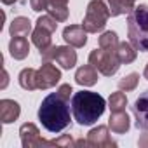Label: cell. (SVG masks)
Here are the masks:
<instances>
[{
    "instance_id": "obj_2",
    "label": "cell",
    "mask_w": 148,
    "mask_h": 148,
    "mask_svg": "<svg viewBox=\"0 0 148 148\" xmlns=\"http://www.w3.org/2000/svg\"><path fill=\"white\" fill-rule=\"evenodd\" d=\"M105 98L92 91H80L71 98V112L80 125H92L105 113Z\"/></svg>"
},
{
    "instance_id": "obj_15",
    "label": "cell",
    "mask_w": 148,
    "mask_h": 148,
    "mask_svg": "<svg viewBox=\"0 0 148 148\" xmlns=\"http://www.w3.org/2000/svg\"><path fill=\"white\" fill-rule=\"evenodd\" d=\"M129 115L122 110V112H112V117H110V122H108V127L112 129V132L115 134H124L127 129H129Z\"/></svg>"
},
{
    "instance_id": "obj_30",
    "label": "cell",
    "mask_w": 148,
    "mask_h": 148,
    "mask_svg": "<svg viewBox=\"0 0 148 148\" xmlns=\"http://www.w3.org/2000/svg\"><path fill=\"white\" fill-rule=\"evenodd\" d=\"M143 75H145V79L148 80V64H146V68H145V71H143Z\"/></svg>"
},
{
    "instance_id": "obj_27",
    "label": "cell",
    "mask_w": 148,
    "mask_h": 148,
    "mask_svg": "<svg viewBox=\"0 0 148 148\" xmlns=\"http://www.w3.org/2000/svg\"><path fill=\"white\" fill-rule=\"evenodd\" d=\"M51 145H59V146H63V145H66V146H70V145H73V141H71V138L70 136H61L59 139H56V141H51Z\"/></svg>"
},
{
    "instance_id": "obj_20",
    "label": "cell",
    "mask_w": 148,
    "mask_h": 148,
    "mask_svg": "<svg viewBox=\"0 0 148 148\" xmlns=\"http://www.w3.org/2000/svg\"><path fill=\"white\" fill-rule=\"evenodd\" d=\"M32 32V23L28 18H16L11 23V35L12 37H28V33Z\"/></svg>"
},
{
    "instance_id": "obj_7",
    "label": "cell",
    "mask_w": 148,
    "mask_h": 148,
    "mask_svg": "<svg viewBox=\"0 0 148 148\" xmlns=\"http://www.w3.org/2000/svg\"><path fill=\"white\" fill-rule=\"evenodd\" d=\"M59 79H61V71L51 61H44V64L40 66V70H37V84H38V89L54 87L59 82Z\"/></svg>"
},
{
    "instance_id": "obj_31",
    "label": "cell",
    "mask_w": 148,
    "mask_h": 148,
    "mask_svg": "<svg viewBox=\"0 0 148 148\" xmlns=\"http://www.w3.org/2000/svg\"><path fill=\"white\" fill-rule=\"evenodd\" d=\"M129 2H132V4H136V0H129Z\"/></svg>"
},
{
    "instance_id": "obj_5",
    "label": "cell",
    "mask_w": 148,
    "mask_h": 148,
    "mask_svg": "<svg viewBox=\"0 0 148 148\" xmlns=\"http://www.w3.org/2000/svg\"><path fill=\"white\" fill-rule=\"evenodd\" d=\"M89 63L105 77H112L113 73H117V70L120 68V61L117 58L115 52L112 51H105V49H94L89 54Z\"/></svg>"
},
{
    "instance_id": "obj_9",
    "label": "cell",
    "mask_w": 148,
    "mask_h": 148,
    "mask_svg": "<svg viewBox=\"0 0 148 148\" xmlns=\"http://www.w3.org/2000/svg\"><path fill=\"white\" fill-rule=\"evenodd\" d=\"M63 38L71 47H84L87 42V32L82 25H70L63 30Z\"/></svg>"
},
{
    "instance_id": "obj_25",
    "label": "cell",
    "mask_w": 148,
    "mask_h": 148,
    "mask_svg": "<svg viewBox=\"0 0 148 148\" xmlns=\"http://www.w3.org/2000/svg\"><path fill=\"white\" fill-rule=\"evenodd\" d=\"M56 92H58L61 98H64V99L70 101V96H71L73 91H71V86H70V84H63V86H59V89H58Z\"/></svg>"
},
{
    "instance_id": "obj_11",
    "label": "cell",
    "mask_w": 148,
    "mask_h": 148,
    "mask_svg": "<svg viewBox=\"0 0 148 148\" xmlns=\"http://www.w3.org/2000/svg\"><path fill=\"white\" fill-rule=\"evenodd\" d=\"M61 68L64 70H70L77 64V52L73 51L71 45H61V47H56L54 51V59Z\"/></svg>"
},
{
    "instance_id": "obj_18",
    "label": "cell",
    "mask_w": 148,
    "mask_h": 148,
    "mask_svg": "<svg viewBox=\"0 0 148 148\" xmlns=\"http://www.w3.org/2000/svg\"><path fill=\"white\" fill-rule=\"evenodd\" d=\"M136 47L131 44V42H120L119 44V47H117V51H115V54H117V58H119V61L120 63H132L134 59H136Z\"/></svg>"
},
{
    "instance_id": "obj_21",
    "label": "cell",
    "mask_w": 148,
    "mask_h": 148,
    "mask_svg": "<svg viewBox=\"0 0 148 148\" xmlns=\"http://www.w3.org/2000/svg\"><path fill=\"white\" fill-rule=\"evenodd\" d=\"M119 38H117V33L115 32H105L101 37H99V47L105 49V51H112L115 52L117 47H119Z\"/></svg>"
},
{
    "instance_id": "obj_1",
    "label": "cell",
    "mask_w": 148,
    "mask_h": 148,
    "mask_svg": "<svg viewBox=\"0 0 148 148\" xmlns=\"http://www.w3.org/2000/svg\"><path fill=\"white\" fill-rule=\"evenodd\" d=\"M68 99L61 98L58 92L49 94L38 108V120L49 132H61L70 125V108Z\"/></svg>"
},
{
    "instance_id": "obj_13",
    "label": "cell",
    "mask_w": 148,
    "mask_h": 148,
    "mask_svg": "<svg viewBox=\"0 0 148 148\" xmlns=\"http://www.w3.org/2000/svg\"><path fill=\"white\" fill-rule=\"evenodd\" d=\"M98 77H99V71L89 63V64H84L77 70L75 73V82L84 86V87H91L98 82Z\"/></svg>"
},
{
    "instance_id": "obj_3",
    "label": "cell",
    "mask_w": 148,
    "mask_h": 148,
    "mask_svg": "<svg viewBox=\"0 0 148 148\" xmlns=\"http://www.w3.org/2000/svg\"><path fill=\"white\" fill-rule=\"evenodd\" d=\"M127 35L129 42L138 49L146 52L148 51V5L134 7L127 16Z\"/></svg>"
},
{
    "instance_id": "obj_22",
    "label": "cell",
    "mask_w": 148,
    "mask_h": 148,
    "mask_svg": "<svg viewBox=\"0 0 148 148\" xmlns=\"http://www.w3.org/2000/svg\"><path fill=\"white\" fill-rule=\"evenodd\" d=\"M110 110L112 112H122L125 110V105H127V96L120 91V92H113L110 96Z\"/></svg>"
},
{
    "instance_id": "obj_28",
    "label": "cell",
    "mask_w": 148,
    "mask_h": 148,
    "mask_svg": "<svg viewBox=\"0 0 148 148\" xmlns=\"http://www.w3.org/2000/svg\"><path fill=\"white\" fill-rule=\"evenodd\" d=\"M138 145H139V146H148V132H145V134L139 138Z\"/></svg>"
},
{
    "instance_id": "obj_14",
    "label": "cell",
    "mask_w": 148,
    "mask_h": 148,
    "mask_svg": "<svg viewBox=\"0 0 148 148\" xmlns=\"http://www.w3.org/2000/svg\"><path fill=\"white\" fill-rule=\"evenodd\" d=\"M21 113V108L16 101L12 99H2L0 101V120L4 124H11L14 122Z\"/></svg>"
},
{
    "instance_id": "obj_16",
    "label": "cell",
    "mask_w": 148,
    "mask_h": 148,
    "mask_svg": "<svg viewBox=\"0 0 148 148\" xmlns=\"http://www.w3.org/2000/svg\"><path fill=\"white\" fill-rule=\"evenodd\" d=\"M9 51L11 56L14 59H25L30 52V44L26 37H12L11 44H9Z\"/></svg>"
},
{
    "instance_id": "obj_8",
    "label": "cell",
    "mask_w": 148,
    "mask_h": 148,
    "mask_svg": "<svg viewBox=\"0 0 148 148\" xmlns=\"http://www.w3.org/2000/svg\"><path fill=\"white\" fill-rule=\"evenodd\" d=\"M132 112L136 115V125H138V129L148 132V91H145L134 101Z\"/></svg>"
},
{
    "instance_id": "obj_17",
    "label": "cell",
    "mask_w": 148,
    "mask_h": 148,
    "mask_svg": "<svg viewBox=\"0 0 148 148\" xmlns=\"http://www.w3.org/2000/svg\"><path fill=\"white\" fill-rule=\"evenodd\" d=\"M103 2L106 4L110 16H120V14L131 12L134 9V4L129 2V0H103Z\"/></svg>"
},
{
    "instance_id": "obj_26",
    "label": "cell",
    "mask_w": 148,
    "mask_h": 148,
    "mask_svg": "<svg viewBox=\"0 0 148 148\" xmlns=\"http://www.w3.org/2000/svg\"><path fill=\"white\" fill-rule=\"evenodd\" d=\"M68 5V0H49V9H63Z\"/></svg>"
},
{
    "instance_id": "obj_19",
    "label": "cell",
    "mask_w": 148,
    "mask_h": 148,
    "mask_svg": "<svg viewBox=\"0 0 148 148\" xmlns=\"http://www.w3.org/2000/svg\"><path fill=\"white\" fill-rule=\"evenodd\" d=\"M19 86L23 89H26V91L38 89V84H37V70L35 68H25L19 73Z\"/></svg>"
},
{
    "instance_id": "obj_6",
    "label": "cell",
    "mask_w": 148,
    "mask_h": 148,
    "mask_svg": "<svg viewBox=\"0 0 148 148\" xmlns=\"http://www.w3.org/2000/svg\"><path fill=\"white\" fill-rule=\"evenodd\" d=\"M56 28H58V21L51 16V14H45V16H40L38 19H37V26H35V30H33V35H32V40H33V44L40 49V52L42 51H45V49H49L52 44H51V35L56 32Z\"/></svg>"
},
{
    "instance_id": "obj_4",
    "label": "cell",
    "mask_w": 148,
    "mask_h": 148,
    "mask_svg": "<svg viewBox=\"0 0 148 148\" xmlns=\"http://www.w3.org/2000/svg\"><path fill=\"white\" fill-rule=\"evenodd\" d=\"M110 18V11L103 0H92L87 5L86 18L82 21V26L87 33H98L106 26V21Z\"/></svg>"
},
{
    "instance_id": "obj_24",
    "label": "cell",
    "mask_w": 148,
    "mask_h": 148,
    "mask_svg": "<svg viewBox=\"0 0 148 148\" xmlns=\"http://www.w3.org/2000/svg\"><path fill=\"white\" fill-rule=\"evenodd\" d=\"M30 5L35 12H42V11H47L49 0H30Z\"/></svg>"
},
{
    "instance_id": "obj_23",
    "label": "cell",
    "mask_w": 148,
    "mask_h": 148,
    "mask_svg": "<svg viewBox=\"0 0 148 148\" xmlns=\"http://www.w3.org/2000/svg\"><path fill=\"white\" fill-rule=\"evenodd\" d=\"M138 82H139V75L138 73H131V75H127V77H124L122 80H119V89L120 91H132V89H136V86H138Z\"/></svg>"
},
{
    "instance_id": "obj_29",
    "label": "cell",
    "mask_w": 148,
    "mask_h": 148,
    "mask_svg": "<svg viewBox=\"0 0 148 148\" xmlns=\"http://www.w3.org/2000/svg\"><path fill=\"white\" fill-rule=\"evenodd\" d=\"M2 2H4L5 5H11V4H14V2H18V0H2Z\"/></svg>"
},
{
    "instance_id": "obj_12",
    "label": "cell",
    "mask_w": 148,
    "mask_h": 148,
    "mask_svg": "<svg viewBox=\"0 0 148 148\" xmlns=\"http://www.w3.org/2000/svg\"><path fill=\"white\" fill-rule=\"evenodd\" d=\"M87 143H89V146H115V141H112L106 125L94 127L87 134Z\"/></svg>"
},
{
    "instance_id": "obj_10",
    "label": "cell",
    "mask_w": 148,
    "mask_h": 148,
    "mask_svg": "<svg viewBox=\"0 0 148 148\" xmlns=\"http://www.w3.org/2000/svg\"><path fill=\"white\" fill-rule=\"evenodd\" d=\"M21 134V143L25 148H32V146H42V145H51L49 141H44L40 138V132L37 129L35 124H23L19 129Z\"/></svg>"
}]
</instances>
